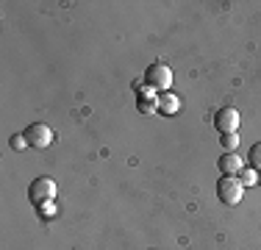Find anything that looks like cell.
Segmentation results:
<instances>
[{
    "label": "cell",
    "mask_w": 261,
    "mask_h": 250,
    "mask_svg": "<svg viewBox=\"0 0 261 250\" xmlns=\"http://www.w3.org/2000/svg\"><path fill=\"white\" fill-rule=\"evenodd\" d=\"M242 192H245V186H242L239 178H233V175H222V178L217 181V197H220V203H225V206L239 203Z\"/></svg>",
    "instance_id": "obj_1"
},
{
    "label": "cell",
    "mask_w": 261,
    "mask_h": 250,
    "mask_svg": "<svg viewBox=\"0 0 261 250\" xmlns=\"http://www.w3.org/2000/svg\"><path fill=\"white\" fill-rule=\"evenodd\" d=\"M145 84L153 86L156 92H167L172 86V70L167 64H150L145 72Z\"/></svg>",
    "instance_id": "obj_2"
},
{
    "label": "cell",
    "mask_w": 261,
    "mask_h": 250,
    "mask_svg": "<svg viewBox=\"0 0 261 250\" xmlns=\"http://www.w3.org/2000/svg\"><path fill=\"white\" fill-rule=\"evenodd\" d=\"M53 197H56V181H53V178H36L34 184L28 186V200H31L34 206L50 203Z\"/></svg>",
    "instance_id": "obj_3"
},
{
    "label": "cell",
    "mask_w": 261,
    "mask_h": 250,
    "mask_svg": "<svg viewBox=\"0 0 261 250\" xmlns=\"http://www.w3.org/2000/svg\"><path fill=\"white\" fill-rule=\"evenodd\" d=\"M25 139H28V147H47L53 142V131L47 128L45 122H31L25 128Z\"/></svg>",
    "instance_id": "obj_4"
},
{
    "label": "cell",
    "mask_w": 261,
    "mask_h": 250,
    "mask_svg": "<svg viewBox=\"0 0 261 250\" xmlns=\"http://www.w3.org/2000/svg\"><path fill=\"white\" fill-rule=\"evenodd\" d=\"M214 125L220 134H236L239 131V111L236 109H220L214 117Z\"/></svg>",
    "instance_id": "obj_5"
},
{
    "label": "cell",
    "mask_w": 261,
    "mask_h": 250,
    "mask_svg": "<svg viewBox=\"0 0 261 250\" xmlns=\"http://www.w3.org/2000/svg\"><path fill=\"white\" fill-rule=\"evenodd\" d=\"M217 167H220L222 175H239L242 170H245V161L239 159V153H222L220 159H217Z\"/></svg>",
    "instance_id": "obj_6"
},
{
    "label": "cell",
    "mask_w": 261,
    "mask_h": 250,
    "mask_svg": "<svg viewBox=\"0 0 261 250\" xmlns=\"http://www.w3.org/2000/svg\"><path fill=\"white\" fill-rule=\"evenodd\" d=\"M178 109H181V100H178L175 95H170V92H164V95H159V111H161V114L172 117Z\"/></svg>",
    "instance_id": "obj_7"
},
{
    "label": "cell",
    "mask_w": 261,
    "mask_h": 250,
    "mask_svg": "<svg viewBox=\"0 0 261 250\" xmlns=\"http://www.w3.org/2000/svg\"><path fill=\"white\" fill-rule=\"evenodd\" d=\"M136 111L145 117L156 114L159 111V97H136Z\"/></svg>",
    "instance_id": "obj_8"
},
{
    "label": "cell",
    "mask_w": 261,
    "mask_h": 250,
    "mask_svg": "<svg viewBox=\"0 0 261 250\" xmlns=\"http://www.w3.org/2000/svg\"><path fill=\"white\" fill-rule=\"evenodd\" d=\"M236 178H239V184L245 186V189H247V186H258V172L253 170V167H245Z\"/></svg>",
    "instance_id": "obj_9"
},
{
    "label": "cell",
    "mask_w": 261,
    "mask_h": 250,
    "mask_svg": "<svg viewBox=\"0 0 261 250\" xmlns=\"http://www.w3.org/2000/svg\"><path fill=\"white\" fill-rule=\"evenodd\" d=\"M239 134H222V139H220V145L225 147V153H236V147H239Z\"/></svg>",
    "instance_id": "obj_10"
},
{
    "label": "cell",
    "mask_w": 261,
    "mask_h": 250,
    "mask_svg": "<svg viewBox=\"0 0 261 250\" xmlns=\"http://www.w3.org/2000/svg\"><path fill=\"white\" fill-rule=\"evenodd\" d=\"M247 167H253L256 172H261V142L250 147V156H247Z\"/></svg>",
    "instance_id": "obj_11"
},
{
    "label": "cell",
    "mask_w": 261,
    "mask_h": 250,
    "mask_svg": "<svg viewBox=\"0 0 261 250\" xmlns=\"http://www.w3.org/2000/svg\"><path fill=\"white\" fill-rule=\"evenodd\" d=\"M11 147H14V150H22V147H28V139H25V134H14V136H11Z\"/></svg>",
    "instance_id": "obj_12"
},
{
    "label": "cell",
    "mask_w": 261,
    "mask_h": 250,
    "mask_svg": "<svg viewBox=\"0 0 261 250\" xmlns=\"http://www.w3.org/2000/svg\"><path fill=\"white\" fill-rule=\"evenodd\" d=\"M258 186H261V172H258Z\"/></svg>",
    "instance_id": "obj_13"
}]
</instances>
